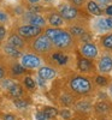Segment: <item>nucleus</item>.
<instances>
[{"label": "nucleus", "instance_id": "1", "mask_svg": "<svg viewBox=\"0 0 112 120\" xmlns=\"http://www.w3.org/2000/svg\"><path fill=\"white\" fill-rule=\"evenodd\" d=\"M45 35L49 38L52 45H54L58 48H62V49L70 47L71 43H72V36L70 35V33L65 31V30H62V29H58V28L47 29Z\"/></svg>", "mask_w": 112, "mask_h": 120}, {"label": "nucleus", "instance_id": "2", "mask_svg": "<svg viewBox=\"0 0 112 120\" xmlns=\"http://www.w3.org/2000/svg\"><path fill=\"white\" fill-rule=\"evenodd\" d=\"M69 86L74 93H76L78 95H86L92 90V83L89 82V79H87L86 77H82V76L74 77L70 81Z\"/></svg>", "mask_w": 112, "mask_h": 120}, {"label": "nucleus", "instance_id": "3", "mask_svg": "<svg viewBox=\"0 0 112 120\" xmlns=\"http://www.w3.org/2000/svg\"><path fill=\"white\" fill-rule=\"evenodd\" d=\"M33 47H34L35 51L44 53V52H47V51L51 49V47H52V42L49 41V38L46 35H41V36H39L35 40Z\"/></svg>", "mask_w": 112, "mask_h": 120}, {"label": "nucleus", "instance_id": "4", "mask_svg": "<svg viewBox=\"0 0 112 120\" xmlns=\"http://www.w3.org/2000/svg\"><path fill=\"white\" fill-rule=\"evenodd\" d=\"M59 13L63 17V19H66V21H72L77 17V8L74 7L72 5H60L59 7Z\"/></svg>", "mask_w": 112, "mask_h": 120}, {"label": "nucleus", "instance_id": "5", "mask_svg": "<svg viewBox=\"0 0 112 120\" xmlns=\"http://www.w3.org/2000/svg\"><path fill=\"white\" fill-rule=\"evenodd\" d=\"M81 53L82 55L87 59H95L98 55V48L94 43L92 42H84L82 46H81Z\"/></svg>", "mask_w": 112, "mask_h": 120}, {"label": "nucleus", "instance_id": "6", "mask_svg": "<svg viewBox=\"0 0 112 120\" xmlns=\"http://www.w3.org/2000/svg\"><path fill=\"white\" fill-rule=\"evenodd\" d=\"M18 33L23 37H34L41 34V28L35 26V25H23L18 29Z\"/></svg>", "mask_w": 112, "mask_h": 120}, {"label": "nucleus", "instance_id": "7", "mask_svg": "<svg viewBox=\"0 0 112 120\" xmlns=\"http://www.w3.org/2000/svg\"><path fill=\"white\" fill-rule=\"evenodd\" d=\"M22 65L25 68H36L41 65V60L34 54H25L22 56Z\"/></svg>", "mask_w": 112, "mask_h": 120}, {"label": "nucleus", "instance_id": "8", "mask_svg": "<svg viewBox=\"0 0 112 120\" xmlns=\"http://www.w3.org/2000/svg\"><path fill=\"white\" fill-rule=\"evenodd\" d=\"M98 68L101 73H108L112 70V58L108 55H104L99 60Z\"/></svg>", "mask_w": 112, "mask_h": 120}, {"label": "nucleus", "instance_id": "9", "mask_svg": "<svg viewBox=\"0 0 112 120\" xmlns=\"http://www.w3.org/2000/svg\"><path fill=\"white\" fill-rule=\"evenodd\" d=\"M56 71L51 67H41L39 70V77L45 79V81H48V79H53L56 77Z\"/></svg>", "mask_w": 112, "mask_h": 120}, {"label": "nucleus", "instance_id": "10", "mask_svg": "<svg viewBox=\"0 0 112 120\" xmlns=\"http://www.w3.org/2000/svg\"><path fill=\"white\" fill-rule=\"evenodd\" d=\"M78 68L82 72H90L93 70V64L90 63V60L87 58H82L78 60Z\"/></svg>", "mask_w": 112, "mask_h": 120}, {"label": "nucleus", "instance_id": "11", "mask_svg": "<svg viewBox=\"0 0 112 120\" xmlns=\"http://www.w3.org/2000/svg\"><path fill=\"white\" fill-rule=\"evenodd\" d=\"M8 45L18 49V48H23L24 41L22 40L21 36H18V35H12V36L8 37Z\"/></svg>", "mask_w": 112, "mask_h": 120}, {"label": "nucleus", "instance_id": "12", "mask_svg": "<svg viewBox=\"0 0 112 120\" xmlns=\"http://www.w3.org/2000/svg\"><path fill=\"white\" fill-rule=\"evenodd\" d=\"M7 90H8L10 95H11L12 97H16V98L21 97V96L23 95V89H22V86L19 85V84H16V83H13Z\"/></svg>", "mask_w": 112, "mask_h": 120}, {"label": "nucleus", "instance_id": "13", "mask_svg": "<svg viewBox=\"0 0 112 120\" xmlns=\"http://www.w3.org/2000/svg\"><path fill=\"white\" fill-rule=\"evenodd\" d=\"M29 23L32 24V25L42 28V26H45L46 21H45V18H44V17L39 16V15H32V17L29 18Z\"/></svg>", "mask_w": 112, "mask_h": 120}, {"label": "nucleus", "instance_id": "14", "mask_svg": "<svg viewBox=\"0 0 112 120\" xmlns=\"http://www.w3.org/2000/svg\"><path fill=\"white\" fill-rule=\"evenodd\" d=\"M52 59L59 66H64L68 63V55H65L64 53H53L52 54Z\"/></svg>", "mask_w": 112, "mask_h": 120}, {"label": "nucleus", "instance_id": "15", "mask_svg": "<svg viewBox=\"0 0 112 120\" xmlns=\"http://www.w3.org/2000/svg\"><path fill=\"white\" fill-rule=\"evenodd\" d=\"M88 11L92 13V15H94V16H101V13H103V11H101V7L95 3V1H89L88 5Z\"/></svg>", "mask_w": 112, "mask_h": 120}, {"label": "nucleus", "instance_id": "16", "mask_svg": "<svg viewBox=\"0 0 112 120\" xmlns=\"http://www.w3.org/2000/svg\"><path fill=\"white\" fill-rule=\"evenodd\" d=\"M49 23H51V25H53V26H60V25H63L64 19H63V17L60 15L53 13V15L49 16Z\"/></svg>", "mask_w": 112, "mask_h": 120}, {"label": "nucleus", "instance_id": "17", "mask_svg": "<svg viewBox=\"0 0 112 120\" xmlns=\"http://www.w3.org/2000/svg\"><path fill=\"white\" fill-rule=\"evenodd\" d=\"M108 111H110V105L105 101H100L95 105V112L96 113L106 114V113H108Z\"/></svg>", "mask_w": 112, "mask_h": 120}, {"label": "nucleus", "instance_id": "18", "mask_svg": "<svg viewBox=\"0 0 112 120\" xmlns=\"http://www.w3.org/2000/svg\"><path fill=\"white\" fill-rule=\"evenodd\" d=\"M76 109L78 112H81V113H88V112L92 111V106L88 102H82L81 101V102L76 103Z\"/></svg>", "mask_w": 112, "mask_h": 120}, {"label": "nucleus", "instance_id": "19", "mask_svg": "<svg viewBox=\"0 0 112 120\" xmlns=\"http://www.w3.org/2000/svg\"><path fill=\"white\" fill-rule=\"evenodd\" d=\"M70 35H71V36L81 37V36L84 35V29L81 28V26H71V28H70Z\"/></svg>", "mask_w": 112, "mask_h": 120}, {"label": "nucleus", "instance_id": "20", "mask_svg": "<svg viewBox=\"0 0 112 120\" xmlns=\"http://www.w3.org/2000/svg\"><path fill=\"white\" fill-rule=\"evenodd\" d=\"M101 43L106 49H112V34H107L101 38Z\"/></svg>", "mask_w": 112, "mask_h": 120}, {"label": "nucleus", "instance_id": "21", "mask_svg": "<svg viewBox=\"0 0 112 120\" xmlns=\"http://www.w3.org/2000/svg\"><path fill=\"white\" fill-rule=\"evenodd\" d=\"M5 53H6L7 55H11V56H15V58H17V56L21 55V52H19L17 48L10 46V45L5 47Z\"/></svg>", "mask_w": 112, "mask_h": 120}, {"label": "nucleus", "instance_id": "22", "mask_svg": "<svg viewBox=\"0 0 112 120\" xmlns=\"http://www.w3.org/2000/svg\"><path fill=\"white\" fill-rule=\"evenodd\" d=\"M44 113L46 114V116H47L48 119H52V118H54V116L58 114V111H57L54 107H46V108L44 109Z\"/></svg>", "mask_w": 112, "mask_h": 120}, {"label": "nucleus", "instance_id": "23", "mask_svg": "<svg viewBox=\"0 0 112 120\" xmlns=\"http://www.w3.org/2000/svg\"><path fill=\"white\" fill-rule=\"evenodd\" d=\"M24 72H25V67H24L23 65H21V64H15V65L12 66V73H13V75L18 76V75H22V73H24Z\"/></svg>", "mask_w": 112, "mask_h": 120}, {"label": "nucleus", "instance_id": "24", "mask_svg": "<svg viewBox=\"0 0 112 120\" xmlns=\"http://www.w3.org/2000/svg\"><path fill=\"white\" fill-rule=\"evenodd\" d=\"M95 84H98L99 86H106L107 85V79L104 76H98L95 78Z\"/></svg>", "mask_w": 112, "mask_h": 120}, {"label": "nucleus", "instance_id": "25", "mask_svg": "<svg viewBox=\"0 0 112 120\" xmlns=\"http://www.w3.org/2000/svg\"><path fill=\"white\" fill-rule=\"evenodd\" d=\"M24 84H25V86L29 88V89L35 88V82H34V79H33L32 77H25V79H24Z\"/></svg>", "mask_w": 112, "mask_h": 120}, {"label": "nucleus", "instance_id": "26", "mask_svg": "<svg viewBox=\"0 0 112 120\" xmlns=\"http://www.w3.org/2000/svg\"><path fill=\"white\" fill-rule=\"evenodd\" d=\"M15 106L17 108H25L28 106L27 101H24V100H21V98H16L15 100Z\"/></svg>", "mask_w": 112, "mask_h": 120}, {"label": "nucleus", "instance_id": "27", "mask_svg": "<svg viewBox=\"0 0 112 120\" xmlns=\"http://www.w3.org/2000/svg\"><path fill=\"white\" fill-rule=\"evenodd\" d=\"M96 25L99 26V29L100 30H103V31H106V30H108V28H107V25H106V22H105V19H99L98 21V23H96Z\"/></svg>", "mask_w": 112, "mask_h": 120}, {"label": "nucleus", "instance_id": "28", "mask_svg": "<svg viewBox=\"0 0 112 120\" xmlns=\"http://www.w3.org/2000/svg\"><path fill=\"white\" fill-rule=\"evenodd\" d=\"M62 102H64V105H71L72 103V97L68 94H64V96H62Z\"/></svg>", "mask_w": 112, "mask_h": 120}, {"label": "nucleus", "instance_id": "29", "mask_svg": "<svg viewBox=\"0 0 112 120\" xmlns=\"http://www.w3.org/2000/svg\"><path fill=\"white\" fill-rule=\"evenodd\" d=\"M60 115H62V118H64V119H70L71 116H72V114H71V112L69 111V109H63V111H60Z\"/></svg>", "mask_w": 112, "mask_h": 120}, {"label": "nucleus", "instance_id": "30", "mask_svg": "<svg viewBox=\"0 0 112 120\" xmlns=\"http://www.w3.org/2000/svg\"><path fill=\"white\" fill-rule=\"evenodd\" d=\"M35 118H36V120H48V118L46 116V114H45L44 112H39V113H36Z\"/></svg>", "mask_w": 112, "mask_h": 120}, {"label": "nucleus", "instance_id": "31", "mask_svg": "<svg viewBox=\"0 0 112 120\" xmlns=\"http://www.w3.org/2000/svg\"><path fill=\"white\" fill-rule=\"evenodd\" d=\"M6 36V30L3 25H0V41H3Z\"/></svg>", "mask_w": 112, "mask_h": 120}, {"label": "nucleus", "instance_id": "32", "mask_svg": "<svg viewBox=\"0 0 112 120\" xmlns=\"http://www.w3.org/2000/svg\"><path fill=\"white\" fill-rule=\"evenodd\" d=\"M7 21V15L3 11H0V22H6Z\"/></svg>", "mask_w": 112, "mask_h": 120}, {"label": "nucleus", "instance_id": "33", "mask_svg": "<svg viewBox=\"0 0 112 120\" xmlns=\"http://www.w3.org/2000/svg\"><path fill=\"white\" fill-rule=\"evenodd\" d=\"M105 22H106V25L108 29H112V17H108V18H105Z\"/></svg>", "mask_w": 112, "mask_h": 120}, {"label": "nucleus", "instance_id": "34", "mask_svg": "<svg viewBox=\"0 0 112 120\" xmlns=\"http://www.w3.org/2000/svg\"><path fill=\"white\" fill-rule=\"evenodd\" d=\"M4 120H16V116L13 114H5L4 115Z\"/></svg>", "mask_w": 112, "mask_h": 120}, {"label": "nucleus", "instance_id": "35", "mask_svg": "<svg viewBox=\"0 0 112 120\" xmlns=\"http://www.w3.org/2000/svg\"><path fill=\"white\" fill-rule=\"evenodd\" d=\"M105 12H106V13H107L108 16H111V17H112V5H108V6L106 7Z\"/></svg>", "mask_w": 112, "mask_h": 120}, {"label": "nucleus", "instance_id": "36", "mask_svg": "<svg viewBox=\"0 0 112 120\" xmlns=\"http://www.w3.org/2000/svg\"><path fill=\"white\" fill-rule=\"evenodd\" d=\"M98 1L100 3V5L105 6V5H107V4H110V3H111V0H98Z\"/></svg>", "mask_w": 112, "mask_h": 120}, {"label": "nucleus", "instance_id": "37", "mask_svg": "<svg viewBox=\"0 0 112 120\" xmlns=\"http://www.w3.org/2000/svg\"><path fill=\"white\" fill-rule=\"evenodd\" d=\"M71 1H72L75 5H81V4H83L84 0H71Z\"/></svg>", "mask_w": 112, "mask_h": 120}, {"label": "nucleus", "instance_id": "38", "mask_svg": "<svg viewBox=\"0 0 112 120\" xmlns=\"http://www.w3.org/2000/svg\"><path fill=\"white\" fill-rule=\"evenodd\" d=\"M4 75H5V71H4V68L0 66V79H1L3 77H4Z\"/></svg>", "mask_w": 112, "mask_h": 120}, {"label": "nucleus", "instance_id": "39", "mask_svg": "<svg viewBox=\"0 0 112 120\" xmlns=\"http://www.w3.org/2000/svg\"><path fill=\"white\" fill-rule=\"evenodd\" d=\"M29 3H32V4H36V3H39L40 0H28Z\"/></svg>", "mask_w": 112, "mask_h": 120}, {"label": "nucleus", "instance_id": "40", "mask_svg": "<svg viewBox=\"0 0 112 120\" xmlns=\"http://www.w3.org/2000/svg\"><path fill=\"white\" fill-rule=\"evenodd\" d=\"M108 91H110V95H111V97H112V85L110 86V89H108Z\"/></svg>", "mask_w": 112, "mask_h": 120}, {"label": "nucleus", "instance_id": "41", "mask_svg": "<svg viewBox=\"0 0 112 120\" xmlns=\"http://www.w3.org/2000/svg\"><path fill=\"white\" fill-rule=\"evenodd\" d=\"M46 1H52V0H46Z\"/></svg>", "mask_w": 112, "mask_h": 120}]
</instances>
